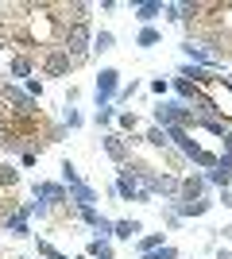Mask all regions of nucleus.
<instances>
[{
    "label": "nucleus",
    "mask_w": 232,
    "mask_h": 259,
    "mask_svg": "<svg viewBox=\"0 0 232 259\" xmlns=\"http://www.w3.org/2000/svg\"><path fill=\"white\" fill-rule=\"evenodd\" d=\"M62 186H66L70 205H74V209H97V201H101L97 186H89L85 178H81V170H77L70 159H62Z\"/></svg>",
    "instance_id": "obj_1"
},
{
    "label": "nucleus",
    "mask_w": 232,
    "mask_h": 259,
    "mask_svg": "<svg viewBox=\"0 0 232 259\" xmlns=\"http://www.w3.org/2000/svg\"><path fill=\"white\" fill-rule=\"evenodd\" d=\"M194 124V108L182 105L178 97H163L155 105V128H190Z\"/></svg>",
    "instance_id": "obj_2"
},
{
    "label": "nucleus",
    "mask_w": 232,
    "mask_h": 259,
    "mask_svg": "<svg viewBox=\"0 0 232 259\" xmlns=\"http://www.w3.org/2000/svg\"><path fill=\"white\" fill-rule=\"evenodd\" d=\"M89 43H93V31H89V23H66V31H62V51L74 58V62H85L89 58Z\"/></svg>",
    "instance_id": "obj_3"
},
{
    "label": "nucleus",
    "mask_w": 232,
    "mask_h": 259,
    "mask_svg": "<svg viewBox=\"0 0 232 259\" xmlns=\"http://www.w3.org/2000/svg\"><path fill=\"white\" fill-rule=\"evenodd\" d=\"M112 190H116V197H120V201H140V205H151V201H155V197L147 194L144 186H140V178L132 174V166H128V162L116 170V182H112Z\"/></svg>",
    "instance_id": "obj_4"
},
{
    "label": "nucleus",
    "mask_w": 232,
    "mask_h": 259,
    "mask_svg": "<svg viewBox=\"0 0 232 259\" xmlns=\"http://www.w3.org/2000/svg\"><path fill=\"white\" fill-rule=\"evenodd\" d=\"M0 105L8 108L12 116H35V112H39V101L27 97L16 81H4V85H0Z\"/></svg>",
    "instance_id": "obj_5"
},
{
    "label": "nucleus",
    "mask_w": 232,
    "mask_h": 259,
    "mask_svg": "<svg viewBox=\"0 0 232 259\" xmlns=\"http://www.w3.org/2000/svg\"><path fill=\"white\" fill-rule=\"evenodd\" d=\"M116 93H120V70L116 66H101L97 81H93V101L97 105H112Z\"/></svg>",
    "instance_id": "obj_6"
},
{
    "label": "nucleus",
    "mask_w": 232,
    "mask_h": 259,
    "mask_svg": "<svg viewBox=\"0 0 232 259\" xmlns=\"http://www.w3.org/2000/svg\"><path fill=\"white\" fill-rule=\"evenodd\" d=\"M31 197L35 201H43V205L58 209V205H70V194L62 182H51V178H39V182L31 186Z\"/></svg>",
    "instance_id": "obj_7"
},
{
    "label": "nucleus",
    "mask_w": 232,
    "mask_h": 259,
    "mask_svg": "<svg viewBox=\"0 0 232 259\" xmlns=\"http://www.w3.org/2000/svg\"><path fill=\"white\" fill-rule=\"evenodd\" d=\"M101 151L109 155L116 166H124V162L132 159V143H128V136H120V132H101Z\"/></svg>",
    "instance_id": "obj_8"
},
{
    "label": "nucleus",
    "mask_w": 232,
    "mask_h": 259,
    "mask_svg": "<svg viewBox=\"0 0 232 259\" xmlns=\"http://www.w3.org/2000/svg\"><path fill=\"white\" fill-rule=\"evenodd\" d=\"M74 58H70L62 47H47V54H43V74L47 77H70L74 74Z\"/></svg>",
    "instance_id": "obj_9"
},
{
    "label": "nucleus",
    "mask_w": 232,
    "mask_h": 259,
    "mask_svg": "<svg viewBox=\"0 0 232 259\" xmlns=\"http://www.w3.org/2000/svg\"><path fill=\"white\" fill-rule=\"evenodd\" d=\"M182 54H186V62H190V66H201V70H217V74L224 70V66L217 62V58H213V54L205 51L198 39H186V43H182Z\"/></svg>",
    "instance_id": "obj_10"
},
{
    "label": "nucleus",
    "mask_w": 232,
    "mask_h": 259,
    "mask_svg": "<svg viewBox=\"0 0 232 259\" xmlns=\"http://www.w3.org/2000/svg\"><path fill=\"white\" fill-rule=\"evenodd\" d=\"M0 228H4L8 236H16V240H27V236H31V221L23 217L20 205H16V209H4V217H0Z\"/></svg>",
    "instance_id": "obj_11"
},
{
    "label": "nucleus",
    "mask_w": 232,
    "mask_h": 259,
    "mask_svg": "<svg viewBox=\"0 0 232 259\" xmlns=\"http://www.w3.org/2000/svg\"><path fill=\"white\" fill-rule=\"evenodd\" d=\"M201 197H209V182H205V174H186L182 186H178L174 201H201Z\"/></svg>",
    "instance_id": "obj_12"
},
{
    "label": "nucleus",
    "mask_w": 232,
    "mask_h": 259,
    "mask_svg": "<svg viewBox=\"0 0 232 259\" xmlns=\"http://www.w3.org/2000/svg\"><path fill=\"white\" fill-rule=\"evenodd\" d=\"M128 8H132V16L140 20V27H155V20L163 16V0H132Z\"/></svg>",
    "instance_id": "obj_13"
},
{
    "label": "nucleus",
    "mask_w": 232,
    "mask_h": 259,
    "mask_svg": "<svg viewBox=\"0 0 232 259\" xmlns=\"http://www.w3.org/2000/svg\"><path fill=\"white\" fill-rule=\"evenodd\" d=\"M163 205H170L182 221H194V217H205L217 201H209V197H201V201H163Z\"/></svg>",
    "instance_id": "obj_14"
},
{
    "label": "nucleus",
    "mask_w": 232,
    "mask_h": 259,
    "mask_svg": "<svg viewBox=\"0 0 232 259\" xmlns=\"http://www.w3.org/2000/svg\"><path fill=\"white\" fill-rule=\"evenodd\" d=\"M8 77H20V81H27V77H35V58L31 54H12L8 58Z\"/></svg>",
    "instance_id": "obj_15"
},
{
    "label": "nucleus",
    "mask_w": 232,
    "mask_h": 259,
    "mask_svg": "<svg viewBox=\"0 0 232 259\" xmlns=\"http://www.w3.org/2000/svg\"><path fill=\"white\" fill-rule=\"evenodd\" d=\"M144 236V221H112V240H128V244H135V240Z\"/></svg>",
    "instance_id": "obj_16"
},
{
    "label": "nucleus",
    "mask_w": 232,
    "mask_h": 259,
    "mask_svg": "<svg viewBox=\"0 0 232 259\" xmlns=\"http://www.w3.org/2000/svg\"><path fill=\"white\" fill-rule=\"evenodd\" d=\"M112 47H116V35H112L109 27H101V31H93V43H89V54H109Z\"/></svg>",
    "instance_id": "obj_17"
},
{
    "label": "nucleus",
    "mask_w": 232,
    "mask_h": 259,
    "mask_svg": "<svg viewBox=\"0 0 232 259\" xmlns=\"http://www.w3.org/2000/svg\"><path fill=\"white\" fill-rule=\"evenodd\" d=\"M85 255L89 259H116V244H112V240H89V248H85Z\"/></svg>",
    "instance_id": "obj_18"
},
{
    "label": "nucleus",
    "mask_w": 232,
    "mask_h": 259,
    "mask_svg": "<svg viewBox=\"0 0 232 259\" xmlns=\"http://www.w3.org/2000/svg\"><path fill=\"white\" fill-rule=\"evenodd\" d=\"M163 43V31L159 27H140V35H135V47L140 51H151V47H159Z\"/></svg>",
    "instance_id": "obj_19"
},
{
    "label": "nucleus",
    "mask_w": 232,
    "mask_h": 259,
    "mask_svg": "<svg viewBox=\"0 0 232 259\" xmlns=\"http://www.w3.org/2000/svg\"><path fill=\"white\" fill-rule=\"evenodd\" d=\"M163 244H166V236H163V232H144V236L135 240V251H140V255H147V251L163 248Z\"/></svg>",
    "instance_id": "obj_20"
},
{
    "label": "nucleus",
    "mask_w": 232,
    "mask_h": 259,
    "mask_svg": "<svg viewBox=\"0 0 232 259\" xmlns=\"http://www.w3.org/2000/svg\"><path fill=\"white\" fill-rule=\"evenodd\" d=\"M35 255H39V259H70L66 251H62V248H55V244H51L47 236H39V240H35Z\"/></svg>",
    "instance_id": "obj_21"
},
{
    "label": "nucleus",
    "mask_w": 232,
    "mask_h": 259,
    "mask_svg": "<svg viewBox=\"0 0 232 259\" xmlns=\"http://www.w3.org/2000/svg\"><path fill=\"white\" fill-rule=\"evenodd\" d=\"M140 140H144V143H151L155 151H166V147H170V140H166V132H163V128H155V124H151V128L144 132V136H140Z\"/></svg>",
    "instance_id": "obj_22"
},
{
    "label": "nucleus",
    "mask_w": 232,
    "mask_h": 259,
    "mask_svg": "<svg viewBox=\"0 0 232 259\" xmlns=\"http://www.w3.org/2000/svg\"><path fill=\"white\" fill-rule=\"evenodd\" d=\"M20 186V170L16 162H0V190H16Z\"/></svg>",
    "instance_id": "obj_23"
},
{
    "label": "nucleus",
    "mask_w": 232,
    "mask_h": 259,
    "mask_svg": "<svg viewBox=\"0 0 232 259\" xmlns=\"http://www.w3.org/2000/svg\"><path fill=\"white\" fill-rule=\"evenodd\" d=\"M116 112H120V108H116V105H97V112H93V124L109 132V124H112V120H116Z\"/></svg>",
    "instance_id": "obj_24"
},
{
    "label": "nucleus",
    "mask_w": 232,
    "mask_h": 259,
    "mask_svg": "<svg viewBox=\"0 0 232 259\" xmlns=\"http://www.w3.org/2000/svg\"><path fill=\"white\" fill-rule=\"evenodd\" d=\"M112 124H116V132L124 136V132H135V128H140V116H135V112H128V108H120Z\"/></svg>",
    "instance_id": "obj_25"
},
{
    "label": "nucleus",
    "mask_w": 232,
    "mask_h": 259,
    "mask_svg": "<svg viewBox=\"0 0 232 259\" xmlns=\"http://www.w3.org/2000/svg\"><path fill=\"white\" fill-rule=\"evenodd\" d=\"M62 12L70 16V23H89V12H93V4H66Z\"/></svg>",
    "instance_id": "obj_26"
},
{
    "label": "nucleus",
    "mask_w": 232,
    "mask_h": 259,
    "mask_svg": "<svg viewBox=\"0 0 232 259\" xmlns=\"http://www.w3.org/2000/svg\"><path fill=\"white\" fill-rule=\"evenodd\" d=\"M23 217H27V221H31V217H39V221H47V217H51V205H43V201H23Z\"/></svg>",
    "instance_id": "obj_27"
},
{
    "label": "nucleus",
    "mask_w": 232,
    "mask_h": 259,
    "mask_svg": "<svg viewBox=\"0 0 232 259\" xmlns=\"http://www.w3.org/2000/svg\"><path fill=\"white\" fill-rule=\"evenodd\" d=\"M81 124H85V116H81V112H77V108L70 105L66 112H62V128H66V132H77Z\"/></svg>",
    "instance_id": "obj_28"
},
{
    "label": "nucleus",
    "mask_w": 232,
    "mask_h": 259,
    "mask_svg": "<svg viewBox=\"0 0 232 259\" xmlns=\"http://www.w3.org/2000/svg\"><path fill=\"white\" fill-rule=\"evenodd\" d=\"M140 89H144V81H135V77H132L128 85H120V93H116V101H112V105H124V101H132Z\"/></svg>",
    "instance_id": "obj_29"
},
{
    "label": "nucleus",
    "mask_w": 232,
    "mask_h": 259,
    "mask_svg": "<svg viewBox=\"0 0 232 259\" xmlns=\"http://www.w3.org/2000/svg\"><path fill=\"white\" fill-rule=\"evenodd\" d=\"M147 89H151L155 97L163 101V97H166V93H170V77H151V81H147Z\"/></svg>",
    "instance_id": "obj_30"
},
{
    "label": "nucleus",
    "mask_w": 232,
    "mask_h": 259,
    "mask_svg": "<svg viewBox=\"0 0 232 259\" xmlns=\"http://www.w3.org/2000/svg\"><path fill=\"white\" fill-rule=\"evenodd\" d=\"M140 259H178V248H174V244H163V248L147 251V255H140Z\"/></svg>",
    "instance_id": "obj_31"
},
{
    "label": "nucleus",
    "mask_w": 232,
    "mask_h": 259,
    "mask_svg": "<svg viewBox=\"0 0 232 259\" xmlns=\"http://www.w3.org/2000/svg\"><path fill=\"white\" fill-rule=\"evenodd\" d=\"M23 93H27V97H35V101H39V97H43V81H39V77H27V81H23Z\"/></svg>",
    "instance_id": "obj_32"
},
{
    "label": "nucleus",
    "mask_w": 232,
    "mask_h": 259,
    "mask_svg": "<svg viewBox=\"0 0 232 259\" xmlns=\"http://www.w3.org/2000/svg\"><path fill=\"white\" fill-rule=\"evenodd\" d=\"M163 225H166V228H182V217H178L170 205H163Z\"/></svg>",
    "instance_id": "obj_33"
},
{
    "label": "nucleus",
    "mask_w": 232,
    "mask_h": 259,
    "mask_svg": "<svg viewBox=\"0 0 232 259\" xmlns=\"http://www.w3.org/2000/svg\"><path fill=\"white\" fill-rule=\"evenodd\" d=\"M163 16L170 23H182V4H163Z\"/></svg>",
    "instance_id": "obj_34"
},
{
    "label": "nucleus",
    "mask_w": 232,
    "mask_h": 259,
    "mask_svg": "<svg viewBox=\"0 0 232 259\" xmlns=\"http://www.w3.org/2000/svg\"><path fill=\"white\" fill-rule=\"evenodd\" d=\"M217 12H221L224 27H232V0H228V4H217Z\"/></svg>",
    "instance_id": "obj_35"
},
{
    "label": "nucleus",
    "mask_w": 232,
    "mask_h": 259,
    "mask_svg": "<svg viewBox=\"0 0 232 259\" xmlns=\"http://www.w3.org/2000/svg\"><path fill=\"white\" fill-rule=\"evenodd\" d=\"M35 162H39V151H23L20 155V166H35Z\"/></svg>",
    "instance_id": "obj_36"
},
{
    "label": "nucleus",
    "mask_w": 232,
    "mask_h": 259,
    "mask_svg": "<svg viewBox=\"0 0 232 259\" xmlns=\"http://www.w3.org/2000/svg\"><path fill=\"white\" fill-rule=\"evenodd\" d=\"M217 155H232V132H228V136H221V151H217Z\"/></svg>",
    "instance_id": "obj_37"
},
{
    "label": "nucleus",
    "mask_w": 232,
    "mask_h": 259,
    "mask_svg": "<svg viewBox=\"0 0 232 259\" xmlns=\"http://www.w3.org/2000/svg\"><path fill=\"white\" fill-rule=\"evenodd\" d=\"M217 201H221V205H228V209H232V190H221V194H217Z\"/></svg>",
    "instance_id": "obj_38"
},
{
    "label": "nucleus",
    "mask_w": 232,
    "mask_h": 259,
    "mask_svg": "<svg viewBox=\"0 0 232 259\" xmlns=\"http://www.w3.org/2000/svg\"><path fill=\"white\" fill-rule=\"evenodd\" d=\"M217 236H221V240H232V225H224V228H217Z\"/></svg>",
    "instance_id": "obj_39"
},
{
    "label": "nucleus",
    "mask_w": 232,
    "mask_h": 259,
    "mask_svg": "<svg viewBox=\"0 0 232 259\" xmlns=\"http://www.w3.org/2000/svg\"><path fill=\"white\" fill-rule=\"evenodd\" d=\"M8 120H12V112H8V108H4V105H0V128H4Z\"/></svg>",
    "instance_id": "obj_40"
},
{
    "label": "nucleus",
    "mask_w": 232,
    "mask_h": 259,
    "mask_svg": "<svg viewBox=\"0 0 232 259\" xmlns=\"http://www.w3.org/2000/svg\"><path fill=\"white\" fill-rule=\"evenodd\" d=\"M213 259H232V251H224V248H221V251H217Z\"/></svg>",
    "instance_id": "obj_41"
},
{
    "label": "nucleus",
    "mask_w": 232,
    "mask_h": 259,
    "mask_svg": "<svg viewBox=\"0 0 232 259\" xmlns=\"http://www.w3.org/2000/svg\"><path fill=\"white\" fill-rule=\"evenodd\" d=\"M16 259H39V255H16Z\"/></svg>",
    "instance_id": "obj_42"
},
{
    "label": "nucleus",
    "mask_w": 232,
    "mask_h": 259,
    "mask_svg": "<svg viewBox=\"0 0 232 259\" xmlns=\"http://www.w3.org/2000/svg\"><path fill=\"white\" fill-rule=\"evenodd\" d=\"M0 85H4V74H0Z\"/></svg>",
    "instance_id": "obj_43"
},
{
    "label": "nucleus",
    "mask_w": 232,
    "mask_h": 259,
    "mask_svg": "<svg viewBox=\"0 0 232 259\" xmlns=\"http://www.w3.org/2000/svg\"><path fill=\"white\" fill-rule=\"evenodd\" d=\"M205 259H213V255H205Z\"/></svg>",
    "instance_id": "obj_44"
}]
</instances>
